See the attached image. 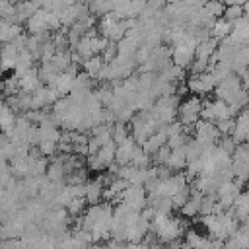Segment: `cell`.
I'll return each instance as SVG.
<instances>
[{
	"label": "cell",
	"mask_w": 249,
	"mask_h": 249,
	"mask_svg": "<svg viewBox=\"0 0 249 249\" xmlns=\"http://www.w3.org/2000/svg\"><path fill=\"white\" fill-rule=\"evenodd\" d=\"M78 230H86L91 233L93 243L107 241L111 237V226H113V208L111 204H91L86 208V212L76 222Z\"/></svg>",
	"instance_id": "obj_1"
},
{
	"label": "cell",
	"mask_w": 249,
	"mask_h": 249,
	"mask_svg": "<svg viewBox=\"0 0 249 249\" xmlns=\"http://www.w3.org/2000/svg\"><path fill=\"white\" fill-rule=\"evenodd\" d=\"M202 224L208 230V235L214 239H230L235 235L237 228H239V220L235 216H231L228 210L220 212V214H210V216H202Z\"/></svg>",
	"instance_id": "obj_2"
},
{
	"label": "cell",
	"mask_w": 249,
	"mask_h": 249,
	"mask_svg": "<svg viewBox=\"0 0 249 249\" xmlns=\"http://www.w3.org/2000/svg\"><path fill=\"white\" fill-rule=\"evenodd\" d=\"M152 233L158 237L160 243H173L179 241V237L185 233V226L179 218L165 216V214H156L152 220Z\"/></svg>",
	"instance_id": "obj_3"
},
{
	"label": "cell",
	"mask_w": 249,
	"mask_h": 249,
	"mask_svg": "<svg viewBox=\"0 0 249 249\" xmlns=\"http://www.w3.org/2000/svg\"><path fill=\"white\" fill-rule=\"evenodd\" d=\"M160 128H163V126L156 121V117H154L150 111H138V113L130 119V136L134 138V142H136L138 146H144L146 140H148L154 132H158Z\"/></svg>",
	"instance_id": "obj_4"
},
{
	"label": "cell",
	"mask_w": 249,
	"mask_h": 249,
	"mask_svg": "<svg viewBox=\"0 0 249 249\" xmlns=\"http://www.w3.org/2000/svg\"><path fill=\"white\" fill-rule=\"evenodd\" d=\"M179 95H163V97H158L150 109V113L156 117V121L161 124V126H167L175 121L177 117V109H179Z\"/></svg>",
	"instance_id": "obj_5"
},
{
	"label": "cell",
	"mask_w": 249,
	"mask_h": 249,
	"mask_svg": "<svg viewBox=\"0 0 249 249\" xmlns=\"http://www.w3.org/2000/svg\"><path fill=\"white\" fill-rule=\"evenodd\" d=\"M202 97L198 95H189L187 99H183L179 103V109H177V121L187 126V128H193L198 121H200V115H202Z\"/></svg>",
	"instance_id": "obj_6"
},
{
	"label": "cell",
	"mask_w": 249,
	"mask_h": 249,
	"mask_svg": "<svg viewBox=\"0 0 249 249\" xmlns=\"http://www.w3.org/2000/svg\"><path fill=\"white\" fill-rule=\"evenodd\" d=\"M230 117H233L231 111H230V105L224 103L222 99H204L202 101V115H200V119L210 121V123L216 124L218 121L230 119Z\"/></svg>",
	"instance_id": "obj_7"
},
{
	"label": "cell",
	"mask_w": 249,
	"mask_h": 249,
	"mask_svg": "<svg viewBox=\"0 0 249 249\" xmlns=\"http://www.w3.org/2000/svg\"><path fill=\"white\" fill-rule=\"evenodd\" d=\"M193 132H195V140H198L204 148L216 146L218 140H220V136H222L220 130L216 128V124L210 123V121H204V119H200V121L193 126Z\"/></svg>",
	"instance_id": "obj_8"
},
{
	"label": "cell",
	"mask_w": 249,
	"mask_h": 249,
	"mask_svg": "<svg viewBox=\"0 0 249 249\" xmlns=\"http://www.w3.org/2000/svg\"><path fill=\"white\" fill-rule=\"evenodd\" d=\"M121 202L130 206L136 212H142L148 206V193L142 185H128L121 196Z\"/></svg>",
	"instance_id": "obj_9"
},
{
	"label": "cell",
	"mask_w": 249,
	"mask_h": 249,
	"mask_svg": "<svg viewBox=\"0 0 249 249\" xmlns=\"http://www.w3.org/2000/svg\"><path fill=\"white\" fill-rule=\"evenodd\" d=\"M216 88V82L212 80L210 72H204V74H191V78L187 80V89L193 93V95H198L204 99L206 93L214 91Z\"/></svg>",
	"instance_id": "obj_10"
},
{
	"label": "cell",
	"mask_w": 249,
	"mask_h": 249,
	"mask_svg": "<svg viewBox=\"0 0 249 249\" xmlns=\"http://www.w3.org/2000/svg\"><path fill=\"white\" fill-rule=\"evenodd\" d=\"M241 193H243V191H241V183H237L235 179H231V181L224 183V185L216 191L218 204H220L224 210H230V208L235 204V200L239 198Z\"/></svg>",
	"instance_id": "obj_11"
},
{
	"label": "cell",
	"mask_w": 249,
	"mask_h": 249,
	"mask_svg": "<svg viewBox=\"0 0 249 249\" xmlns=\"http://www.w3.org/2000/svg\"><path fill=\"white\" fill-rule=\"evenodd\" d=\"M25 27L29 31V35H41V33H47L49 31V12L47 10H37L27 21H25Z\"/></svg>",
	"instance_id": "obj_12"
},
{
	"label": "cell",
	"mask_w": 249,
	"mask_h": 249,
	"mask_svg": "<svg viewBox=\"0 0 249 249\" xmlns=\"http://www.w3.org/2000/svg\"><path fill=\"white\" fill-rule=\"evenodd\" d=\"M136 142L132 136H128L123 144H117V150H115V163L119 165H130V160L134 156V150H136Z\"/></svg>",
	"instance_id": "obj_13"
},
{
	"label": "cell",
	"mask_w": 249,
	"mask_h": 249,
	"mask_svg": "<svg viewBox=\"0 0 249 249\" xmlns=\"http://www.w3.org/2000/svg\"><path fill=\"white\" fill-rule=\"evenodd\" d=\"M216 51H218V41L214 37H208L204 41H200L195 49V58H200V60H206V62H216L214 56H216Z\"/></svg>",
	"instance_id": "obj_14"
},
{
	"label": "cell",
	"mask_w": 249,
	"mask_h": 249,
	"mask_svg": "<svg viewBox=\"0 0 249 249\" xmlns=\"http://www.w3.org/2000/svg\"><path fill=\"white\" fill-rule=\"evenodd\" d=\"M103 193H105V187H103V183L97 177L84 185V198H86V202L89 206L91 204H99L103 200Z\"/></svg>",
	"instance_id": "obj_15"
},
{
	"label": "cell",
	"mask_w": 249,
	"mask_h": 249,
	"mask_svg": "<svg viewBox=\"0 0 249 249\" xmlns=\"http://www.w3.org/2000/svg\"><path fill=\"white\" fill-rule=\"evenodd\" d=\"M185 245L189 249H212L214 237L202 235V233H198L195 230H189V231H185Z\"/></svg>",
	"instance_id": "obj_16"
},
{
	"label": "cell",
	"mask_w": 249,
	"mask_h": 249,
	"mask_svg": "<svg viewBox=\"0 0 249 249\" xmlns=\"http://www.w3.org/2000/svg\"><path fill=\"white\" fill-rule=\"evenodd\" d=\"M230 39L235 41L237 45H247L249 43V19L247 18H239L237 21L231 23Z\"/></svg>",
	"instance_id": "obj_17"
},
{
	"label": "cell",
	"mask_w": 249,
	"mask_h": 249,
	"mask_svg": "<svg viewBox=\"0 0 249 249\" xmlns=\"http://www.w3.org/2000/svg\"><path fill=\"white\" fill-rule=\"evenodd\" d=\"M41 86H43V82H41V78H39V70H37L35 66L19 78V91L33 93V91H37Z\"/></svg>",
	"instance_id": "obj_18"
},
{
	"label": "cell",
	"mask_w": 249,
	"mask_h": 249,
	"mask_svg": "<svg viewBox=\"0 0 249 249\" xmlns=\"http://www.w3.org/2000/svg\"><path fill=\"white\" fill-rule=\"evenodd\" d=\"M10 163V171L14 177H29L31 175V165H29V156H14L12 160H8Z\"/></svg>",
	"instance_id": "obj_19"
},
{
	"label": "cell",
	"mask_w": 249,
	"mask_h": 249,
	"mask_svg": "<svg viewBox=\"0 0 249 249\" xmlns=\"http://www.w3.org/2000/svg\"><path fill=\"white\" fill-rule=\"evenodd\" d=\"M47 179L51 181V183H62V185H66V167H64V163H62V160L60 158H54L49 165H47Z\"/></svg>",
	"instance_id": "obj_20"
},
{
	"label": "cell",
	"mask_w": 249,
	"mask_h": 249,
	"mask_svg": "<svg viewBox=\"0 0 249 249\" xmlns=\"http://www.w3.org/2000/svg\"><path fill=\"white\" fill-rule=\"evenodd\" d=\"M74 80H76L74 74H70V72H60L58 78H56V82H54L51 88H53L60 97H66V95H70L72 89H74Z\"/></svg>",
	"instance_id": "obj_21"
},
{
	"label": "cell",
	"mask_w": 249,
	"mask_h": 249,
	"mask_svg": "<svg viewBox=\"0 0 249 249\" xmlns=\"http://www.w3.org/2000/svg\"><path fill=\"white\" fill-rule=\"evenodd\" d=\"M202 193L198 191H193L191 189V195H189V200L185 202V206L181 208V214L185 218H195V216H200V204H202Z\"/></svg>",
	"instance_id": "obj_22"
},
{
	"label": "cell",
	"mask_w": 249,
	"mask_h": 249,
	"mask_svg": "<svg viewBox=\"0 0 249 249\" xmlns=\"http://www.w3.org/2000/svg\"><path fill=\"white\" fill-rule=\"evenodd\" d=\"M231 216H235L239 222H245L249 220V191H243L239 195V198L235 200V204L228 210Z\"/></svg>",
	"instance_id": "obj_23"
},
{
	"label": "cell",
	"mask_w": 249,
	"mask_h": 249,
	"mask_svg": "<svg viewBox=\"0 0 249 249\" xmlns=\"http://www.w3.org/2000/svg\"><path fill=\"white\" fill-rule=\"evenodd\" d=\"M18 56H19V51L12 43L2 45V49H0V66H2V70H14Z\"/></svg>",
	"instance_id": "obj_24"
},
{
	"label": "cell",
	"mask_w": 249,
	"mask_h": 249,
	"mask_svg": "<svg viewBox=\"0 0 249 249\" xmlns=\"http://www.w3.org/2000/svg\"><path fill=\"white\" fill-rule=\"evenodd\" d=\"M167 144V134H165V126L163 128H160L158 132H154L148 140H146V144L142 146V150L146 152V154H150V156H154L161 146H165Z\"/></svg>",
	"instance_id": "obj_25"
},
{
	"label": "cell",
	"mask_w": 249,
	"mask_h": 249,
	"mask_svg": "<svg viewBox=\"0 0 249 249\" xmlns=\"http://www.w3.org/2000/svg\"><path fill=\"white\" fill-rule=\"evenodd\" d=\"M165 167H167L169 171H173V173H177V171H181V169H185V167H187V154H185V146H183V148H175V150H171V154H169V160H167Z\"/></svg>",
	"instance_id": "obj_26"
},
{
	"label": "cell",
	"mask_w": 249,
	"mask_h": 249,
	"mask_svg": "<svg viewBox=\"0 0 249 249\" xmlns=\"http://www.w3.org/2000/svg\"><path fill=\"white\" fill-rule=\"evenodd\" d=\"M16 119H18V113L12 111L8 105H4V109L0 111V132L10 136L14 126H16Z\"/></svg>",
	"instance_id": "obj_27"
},
{
	"label": "cell",
	"mask_w": 249,
	"mask_h": 249,
	"mask_svg": "<svg viewBox=\"0 0 249 249\" xmlns=\"http://www.w3.org/2000/svg\"><path fill=\"white\" fill-rule=\"evenodd\" d=\"M33 62H35V56H33L29 51H23V53H19V56H18V60H16V68H14V74H16L18 78H21L25 72H29V70L33 68Z\"/></svg>",
	"instance_id": "obj_28"
},
{
	"label": "cell",
	"mask_w": 249,
	"mask_h": 249,
	"mask_svg": "<svg viewBox=\"0 0 249 249\" xmlns=\"http://www.w3.org/2000/svg\"><path fill=\"white\" fill-rule=\"evenodd\" d=\"M18 35H21V25H19V23H10V21L4 19V23H2V27H0V43H2V45H8V43H12Z\"/></svg>",
	"instance_id": "obj_29"
},
{
	"label": "cell",
	"mask_w": 249,
	"mask_h": 249,
	"mask_svg": "<svg viewBox=\"0 0 249 249\" xmlns=\"http://www.w3.org/2000/svg\"><path fill=\"white\" fill-rule=\"evenodd\" d=\"M39 70V78H41V82H45L47 86H53L54 82H56V78H58V68L53 64V62H41V66L37 68Z\"/></svg>",
	"instance_id": "obj_30"
},
{
	"label": "cell",
	"mask_w": 249,
	"mask_h": 249,
	"mask_svg": "<svg viewBox=\"0 0 249 249\" xmlns=\"http://www.w3.org/2000/svg\"><path fill=\"white\" fill-rule=\"evenodd\" d=\"M230 33H231V23L228 21V19H224V18H220V19H216V23H214V27L210 29V35L220 43L222 39H226V37H230Z\"/></svg>",
	"instance_id": "obj_31"
},
{
	"label": "cell",
	"mask_w": 249,
	"mask_h": 249,
	"mask_svg": "<svg viewBox=\"0 0 249 249\" xmlns=\"http://www.w3.org/2000/svg\"><path fill=\"white\" fill-rule=\"evenodd\" d=\"M51 62L58 68V72H66V70L72 66V53H70V49H66V51H56Z\"/></svg>",
	"instance_id": "obj_32"
},
{
	"label": "cell",
	"mask_w": 249,
	"mask_h": 249,
	"mask_svg": "<svg viewBox=\"0 0 249 249\" xmlns=\"http://www.w3.org/2000/svg\"><path fill=\"white\" fill-rule=\"evenodd\" d=\"M103 58L99 56V54H95V56H91V58H88L84 64H82V68H84V72L89 76V78H97V74H99V70L103 68Z\"/></svg>",
	"instance_id": "obj_33"
},
{
	"label": "cell",
	"mask_w": 249,
	"mask_h": 249,
	"mask_svg": "<svg viewBox=\"0 0 249 249\" xmlns=\"http://www.w3.org/2000/svg\"><path fill=\"white\" fill-rule=\"evenodd\" d=\"M150 163H152V156H150V154H146V152L142 150V146H136L134 156H132V160H130V165L140 167V169H148V167H150Z\"/></svg>",
	"instance_id": "obj_34"
},
{
	"label": "cell",
	"mask_w": 249,
	"mask_h": 249,
	"mask_svg": "<svg viewBox=\"0 0 249 249\" xmlns=\"http://www.w3.org/2000/svg\"><path fill=\"white\" fill-rule=\"evenodd\" d=\"M88 247H89V245L74 233V235H66V237L58 243V247H56V249H88Z\"/></svg>",
	"instance_id": "obj_35"
},
{
	"label": "cell",
	"mask_w": 249,
	"mask_h": 249,
	"mask_svg": "<svg viewBox=\"0 0 249 249\" xmlns=\"http://www.w3.org/2000/svg\"><path fill=\"white\" fill-rule=\"evenodd\" d=\"M86 198L84 196H76V198H72L70 202H68V206H66V212H68V216H76V218H80L84 212H86Z\"/></svg>",
	"instance_id": "obj_36"
},
{
	"label": "cell",
	"mask_w": 249,
	"mask_h": 249,
	"mask_svg": "<svg viewBox=\"0 0 249 249\" xmlns=\"http://www.w3.org/2000/svg\"><path fill=\"white\" fill-rule=\"evenodd\" d=\"M130 136V128H126L124 123H113V142L123 144Z\"/></svg>",
	"instance_id": "obj_37"
},
{
	"label": "cell",
	"mask_w": 249,
	"mask_h": 249,
	"mask_svg": "<svg viewBox=\"0 0 249 249\" xmlns=\"http://www.w3.org/2000/svg\"><path fill=\"white\" fill-rule=\"evenodd\" d=\"M204 8H206V12H208L212 18H216V19H220V18L224 16V10H226V6H224L222 0H208V2L204 4Z\"/></svg>",
	"instance_id": "obj_38"
},
{
	"label": "cell",
	"mask_w": 249,
	"mask_h": 249,
	"mask_svg": "<svg viewBox=\"0 0 249 249\" xmlns=\"http://www.w3.org/2000/svg\"><path fill=\"white\" fill-rule=\"evenodd\" d=\"M216 128L220 130L222 136H231L233 134V128H235V119L230 117V119H222L216 123Z\"/></svg>",
	"instance_id": "obj_39"
},
{
	"label": "cell",
	"mask_w": 249,
	"mask_h": 249,
	"mask_svg": "<svg viewBox=\"0 0 249 249\" xmlns=\"http://www.w3.org/2000/svg\"><path fill=\"white\" fill-rule=\"evenodd\" d=\"M224 19H228L230 23H233V21H237L239 18H243V6H226V10H224V16H222Z\"/></svg>",
	"instance_id": "obj_40"
},
{
	"label": "cell",
	"mask_w": 249,
	"mask_h": 249,
	"mask_svg": "<svg viewBox=\"0 0 249 249\" xmlns=\"http://www.w3.org/2000/svg\"><path fill=\"white\" fill-rule=\"evenodd\" d=\"M169 154H171V148L165 144V146H161V148L152 156V161H154L156 165H165L167 160H169Z\"/></svg>",
	"instance_id": "obj_41"
},
{
	"label": "cell",
	"mask_w": 249,
	"mask_h": 249,
	"mask_svg": "<svg viewBox=\"0 0 249 249\" xmlns=\"http://www.w3.org/2000/svg\"><path fill=\"white\" fill-rule=\"evenodd\" d=\"M216 146H220L224 152H228L230 156L235 152V148H237V142L233 140V136H220V140H218V144Z\"/></svg>",
	"instance_id": "obj_42"
},
{
	"label": "cell",
	"mask_w": 249,
	"mask_h": 249,
	"mask_svg": "<svg viewBox=\"0 0 249 249\" xmlns=\"http://www.w3.org/2000/svg\"><path fill=\"white\" fill-rule=\"evenodd\" d=\"M208 68H210V62H206V60H200V58H195V62L191 64V74H204V72H208Z\"/></svg>",
	"instance_id": "obj_43"
},
{
	"label": "cell",
	"mask_w": 249,
	"mask_h": 249,
	"mask_svg": "<svg viewBox=\"0 0 249 249\" xmlns=\"http://www.w3.org/2000/svg\"><path fill=\"white\" fill-rule=\"evenodd\" d=\"M222 249H241V245H239L233 237H230V239L224 241V247H222Z\"/></svg>",
	"instance_id": "obj_44"
},
{
	"label": "cell",
	"mask_w": 249,
	"mask_h": 249,
	"mask_svg": "<svg viewBox=\"0 0 249 249\" xmlns=\"http://www.w3.org/2000/svg\"><path fill=\"white\" fill-rule=\"evenodd\" d=\"M224 6H245L249 0H222Z\"/></svg>",
	"instance_id": "obj_45"
},
{
	"label": "cell",
	"mask_w": 249,
	"mask_h": 249,
	"mask_svg": "<svg viewBox=\"0 0 249 249\" xmlns=\"http://www.w3.org/2000/svg\"><path fill=\"white\" fill-rule=\"evenodd\" d=\"M243 18H247V19H249V2L243 6Z\"/></svg>",
	"instance_id": "obj_46"
},
{
	"label": "cell",
	"mask_w": 249,
	"mask_h": 249,
	"mask_svg": "<svg viewBox=\"0 0 249 249\" xmlns=\"http://www.w3.org/2000/svg\"><path fill=\"white\" fill-rule=\"evenodd\" d=\"M183 0H167V4H171V6H175V4H181Z\"/></svg>",
	"instance_id": "obj_47"
},
{
	"label": "cell",
	"mask_w": 249,
	"mask_h": 249,
	"mask_svg": "<svg viewBox=\"0 0 249 249\" xmlns=\"http://www.w3.org/2000/svg\"><path fill=\"white\" fill-rule=\"evenodd\" d=\"M0 249H2V247H0Z\"/></svg>",
	"instance_id": "obj_48"
}]
</instances>
